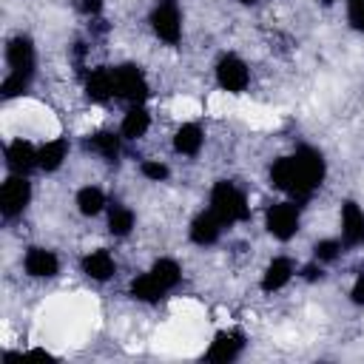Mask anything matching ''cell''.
<instances>
[{"instance_id": "obj_14", "label": "cell", "mask_w": 364, "mask_h": 364, "mask_svg": "<svg viewBox=\"0 0 364 364\" xmlns=\"http://www.w3.org/2000/svg\"><path fill=\"white\" fill-rule=\"evenodd\" d=\"M219 230H222V222L213 216V210L208 213H199L193 222H191V239L196 245H213L219 239Z\"/></svg>"}, {"instance_id": "obj_21", "label": "cell", "mask_w": 364, "mask_h": 364, "mask_svg": "<svg viewBox=\"0 0 364 364\" xmlns=\"http://www.w3.org/2000/svg\"><path fill=\"white\" fill-rule=\"evenodd\" d=\"M162 293H165V287L151 273H145V276H139V279L131 282V296L139 299V301H159Z\"/></svg>"}, {"instance_id": "obj_12", "label": "cell", "mask_w": 364, "mask_h": 364, "mask_svg": "<svg viewBox=\"0 0 364 364\" xmlns=\"http://www.w3.org/2000/svg\"><path fill=\"white\" fill-rule=\"evenodd\" d=\"M341 230L347 245H364V210L355 202H344L341 208Z\"/></svg>"}, {"instance_id": "obj_24", "label": "cell", "mask_w": 364, "mask_h": 364, "mask_svg": "<svg viewBox=\"0 0 364 364\" xmlns=\"http://www.w3.org/2000/svg\"><path fill=\"white\" fill-rule=\"evenodd\" d=\"M102 205H105V196H102L100 188H91V185H88V188H82V191L77 193V208H80V213H85V216L100 213Z\"/></svg>"}, {"instance_id": "obj_6", "label": "cell", "mask_w": 364, "mask_h": 364, "mask_svg": "<svg viewBox=\"0 0 364 364\" xmlns=\"http://www.w3.org/2000/svg\"><path fill=\"white\" fill-rule=\"evenodd\" d=\"M267 230L276 236V239H282V242H287L290 236H296V230H299V205H293V202H279V205H273V208H267Z\"/></svg>"}, {"instance_id": "obj_9", "label": "cell", "mask_w": 364, "mask_h": 364, "mask_svg": "<svg viewBox=\"0 0 364 364\" xmlns=\"http://www.w3.org/2000/svg\"><path fill=\"white\" fill-rule=\"evenodd\" d=\"M6 60L11 65V71H23L31 74L34 71V46L28 37H14L6 46Z\"/></svg>"}, {"instance_id": "obj_4", "label": "cell", "mask_w": 364, "mask_h": 364, "mask_svg": "<svg viewBox=\"0 0 364 364\" xmlns=\"http://www.w3.org/2000/svg\"><path fill=\"white\" fill-rule=\"evenodd\" d=\"M114 94L131 102H142L148 97V82L136 65H119L114 68Z\"/></svg>"}, {"instance_id": "obj_29", "label": "cell", "mask_w": 364, "mask_h": 364, "mask_svg": "<svg viewBox=\"0 0 364 364\" xmlns=\"http://www.w3.org/2000/svg\"><path fill=\"white\" fill-rule=\"evenodd\" d=\"M350 299H353L355 304H364V273L355 279V284H353V290H350Z\"/></svg>"}, {"instance_id": "obj_20", "label": "cell", "mask_w": 364, "mask_h": 364, "mask_svg": "<svg viewBox=\"0 0 364 364\" xmlns=\"http://www.w3.org/2000/svg\"><path fill=\"white\" fill-rule=\"evenodd\" d=\"M148 125H151V117H148V111L145 108H139V105H134L128 114H125V119H122V136L125 139H136V136H142L145 131H148Z\"/></svg>"}, {"instance_id": "obj_27", "label": "cell", "mask_w": 364, "mask_h": 364, "mask_svg": "<svg viewBox=\"0 0 364 364\" xmlns=\"http://www.w3.org/2000/svg\"><path fill=\"white\" fill-rule=\"evenodd\" d=\"M347 14H350V26L355 31H364V0H347Z\"/></svg>"}, {"instance_id": "obj_30", "label": "cell", "mask_w": 364, "mask_h": 364, "mask_svg": "<svg viewBox=\"0 0 364 364\" xmlns=\"http://www.w3.org/2000/svg\"><path fill=\"white\" fill-rule=\"evenodd\" d=\"M80 9H82L85 14H97V11L102 9V0H80Z\"/></svg>"}, {"instance_id": "obj_22", "label": "cell", "mask_w": 364, "mask_h": 364, "mask_svg": "<svg viewBox=\"0 0 364 364\" xmlns=\"http://www.w3.org/2000/svg\"><path fill=\"white\" fill-rule=\"evenodd\" d=\"M151 276H154L165 290H171V287H176V284H179L182 270H179V264H176L173 259H159V262L151 267Z\"/></svg>"}, {"instance_id": "obj_23", "label": "cell", "mask_w": 364, "mask_h": 364, "mask_svg": "<svg viewBox=\"0 0 364 364\" xmlns=\"http://www.w3.org/2000/svg\"><path fill=\"white\" fill-rule=\"evenodd\" d=\"M134 228V210L122 208V205H114L111 213H108V230L114 236H128Z\"/></svg>"}, {"instance_id": "obj_7", "label": "cell", "mask_w": 364, "mask_h": 364, "mask_svg": "<svg viewBox=\"0 0 364 364\" xmlns=\"http://www.w3.org/2000/svg\"><path fill=\"white\" fill-rule=\"evenodd\" d=\"M216 80H219V85H222L225 91L239 94V91H245V88H247L250 74H247V65H245L239 57L225 54V57L219 60V65H216Z\"/></svg>"}, {"instance_id": "obj_8", "label": "cell", "mask_w": 364, "mask_h": 364, "mask_svg": "<svg viewBox=\"0 0 364 364\" xmlns=\"http://www.w3.org/2000/svg\"><path fill=\"white\" fill-rule=\"evenodd\" d=\"M6 165H9V171H11V173L26 176L31 168H37V165H40V162H37V151H34L28 142L14 139V142L6 148Z\"/></svg>"}, {"instance_id": "obj_31", "label": "cell", "mask_w": 364, "mask_h": 364, "mask_svg": "<svg viewBox=\"0 0 364 364\" xmlns=\"http://www.w3.org/2000/svg\"><path fill=\"white\" fill-rule=\"evenodd\" d=\"M301 276H304L307 282H316V279H321V267H316V264H307V267L301 270Z\"/></svg>"}, {"instance_id": "obj_17", "label": "cell", "mask_w": 364, "mask_h": 364, "mask_svg": "<svg viewBox=\"0 0 364 364\" xmlns=\"http://www.w3.org/2000/svg\"><path fill=\"white\" fill-rule=\"evenodd\" d=\"M173 148H176L179 154H185V156L199 154V148H202V131H199V125H193V122L182 125V128L173 134Z\"/></svg>"}, {"instance_id": "obj_33", "label": "cell", "mask_w": 364, "mask_h": 364, "mask_svg": "<svg viewBox=\"0 0 364 364\" xmlns=\"http://www.w3.org/2000/svg\"><path fill=\"white\" fill-rule=\"evenodd\" d=\"M324 3H333V0H324Z\"/></svg>"}, {"instance_id": "obj_5", "label": "cell", "mask_w": 364, "mask_h": 364, "mask_svg": "<svg viewBox=\"0 0 364 364\" xmlns=\"http://www.w3.org/2000/svg\"><path fill=\"white\" fill-rule=\"evenodd\" d=\"M28 199H31V185L26 182V176H17V173H14L11 179L3 182L0 208H3V216H6V219H14L17 213H23L26 205H28Z\"/></svg>"}, {"instance_id": "obj_3", "label": "cell", "mask_w": 364, "mask_h": 364, "mask_svg": "<svg viewBox=\"0 0 364 364\" xmlns=\"http://www.w3.org/2000/svg\"><path fill=\"white\" fill-rule=\"evenodd\" d=\"M151 26L156 31L159 40L165 43H179V34H182V20H179V6L176 0H159L154 14H151Z\"/></svg>"}, {"instance_id": "obj_16", "label": "cell", "mask_w": 364, "mask_h": 364, "mask_svg": "<svg viewBox=\"0 0 364 364\" xmlns=\"http://www.w3.org/2000/svg\"><path fill=\"white\" fill-rule=\"evenodd\" d=\"M290 276H293V262L284 259V256H279V259H273L267 264V270L262 276V290H267V293L270 290H279V287H284L290 282Z\"/></svg>"}, {"instance_id": "obj_11", "label": "cell", "mask_w": 364, "mask_h": 364, "mask_svg": "<svg viewBox=\"0 0 364 364\" xmlns=\"http://www.w3.org/2000/svg\"><path fill=\"white\" fill-rule=\"evenodd\" d=\"M245 347V336L242 333H216L210 350H208V361H233Z\"/></svg>"}, {"instance_id": "obj_13", "label": "cell", "mask_w": 364, "mask_h": 364, "mask_svg": "<svg viewBox=\"0 0 364 364\" xmlns=\"http://www.w3.org/2000/svg\"><path fill=\"white\" fill-rule=\"evenodd\" d=\"M85 94H88V100H94V102H105V100L114 94V71H111V68H97V71H91L88 80H85Z\"/></svg>"}, {"instance_id": "obj_18", "label": "cell", "mask_w": 364, "mask_h": 364, "mask_svg": "<svg viewBox=\"0 0 364 364\" xmlns=\"http://www.w3.org/2000/svg\"><path fill=\"white\" fill-rule=\"evenodd\" d=\"M65 154H68V142L65 139H51L37 151V162H40L43 171H57L63 165Z\"/></svg>"}, {"instance_id": "obj_28", "label": "cell", "mask_w": 364, "mask_h": 364, "mask_svg": "<svg viewBox=\"0 0 364 364\" xmlns=\"http://www.w3.org/2000/svg\"><path fill=\"white\" fill-rule=\"evenodd\" d=\"M142 176H148V179H165L168 176V168L162 165V162H142Z\"/></svg>"}, {"instance_id": "obj_1", "label": "cell", "mask_w": 364, "mask_h": 364, "mask_svg": "<svg viewBox=\"0 0 364 364\" xmlns=\"http://www.w3.org/2000/svg\"><path fill=\"white\" fill-rule=\"evenodd\" d=\"M270 179L296 202H307L324 179V159L313 148H299L293 156H282L273 162Z\"/></svg>"}, {"instance_id": "obj_10", "label": "cell", "mask_w": 364, "mask_h": 364, "mask_svg": "<svg viewBox=\"0 0 364 364\" xmlns=\"http://www.w3.org/2000/svg\"><path fill=\"white\" fill-rule=\"evenodd\" d=\"M60 270V262L51 250H43V247H31L26 253V273L34 276V279H48V276H57Z\"/></svg>"}, {"instance_id": "obj_25", "label": "cell", "mask_w": 364, "mask_h": 364, "mask_svg": "<svg viewBox=\"0 0 364 364\" xmlns=\"http://www.w3.org/2000/svg\"><path fill=\"white\" fill-rule=\"evenodd\" d=\"M28 80H31V74H23V71H11L6 80H3V97L6 100H11V97H17V94H23L26 88H28Z\"/></svg>"}, {"instance_id": "obj_15", "label": "cell", "mask_w": 364, "mask_h": 364, "mask_svg": "<svg viewBox=\"0 0 364 364\" xmlns=\"http://www.w3.org/2000/svg\"><path fill=\"white\" fill-rule=\"evenodd\" d=\"M82 273L97 279V282H108L114 276V259L108 250H94L82 259Z\"/></svg>"}, {"instance_id": "obj_32", "label": "cell", "mask_w": 364, "mask_h": 364, "mask_svg": "<svg viewBox=\"0 0 364 364\" xmlns=\"http://www.w3.org/2000/svg\"><path fill=\"white\" fill-rule=\"evenodd\" d=\"M239 3H253V0H239Z\"/></svg>"}, {"instance_id": "obj_2", "label": "cell", "mask_w": 364, "mask_h": 364, "mask_svg": "<svg viewBox=\"0 0 364 364\" xmlns=\"http://www.w3.org/2000/svg\"><path fill=\"white\" fill-rule=\"evenodd\" d=\"M210 210L222 225L247 219V199L233 182H216L210 191Z\"/></svg>"}, {"instance_id": "obj_19", "label": "cell", "mask_w": 364, "mask_h": 364, "mask_svg": "<svg viewBox=\"0 0 364 364\" xmlns=\"http://www.w3.org/2000/svg\"><path fill=\"white\" fill-rule=\"evenodd\" d=\"M85 148L88 151H97L100 156H105L108 162H114L119 156V136L111 134V131H100L91 139H85Z\"/></svg>"}, {"instance_id": "obj_26", "label": "cell", "mask_w": 364, "mask_h": 364, "mask_svg": "<svg viewBox=\"0 0 364 364\" xmlns=\"http://www.w3.org/2000/svg\"><path fill=\"white\" fill-rule=\"evenodd\" d=\"M338 253H341V245H338L336 239H321V242L316 245V259H318V262H333Z\"/></svg>"}]
</instances>
